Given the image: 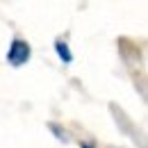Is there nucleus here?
I'll return each instance as SVG.
<instances>
[{
  "mask_svg": "<svg viewBox=\"0 0 148 148\" xmlns=\"http://www.w3.org/2000/svg\"><path fill=\"white\" fill-rule=\"evenodd\" d=\"M30 57H32V48H30L27 41H23V39H14V41L9 43V48H7V64H9V66L21 69L23 64L30 62Z\"/></svg>",
  "mask_w": 148,
  "mask_h": 148,
  "instance_id": "obj_1",
  "label": "nucleus"
},
{
  "mask_svg": "<svg viewBox=\"0 0 148 148\" xmlns=\"http://www.w3.org/2000/svg\"><path fill=\"white\" fill-rule=\"evenodd\" d=\"M55 53H57V57H59L64 64H71V62H73V53H71L69 43L62 41V39H57V41H55Z\"/></svg>",
  "mask_w": 148,
  "mask_h": 148,
  "instance_id": "obj_2",
  "label": "nucleus"
},
{
  "mask_svg": "<svg viewBox=\"0 0 148 148\" xmlns=\"http://www.w3.org/2000/svg\"><path fill=\"white\" fill-rule=\"evenodd\" d=\"M48 128H50V132L57 137V141H62V144H69V141H71V134L62 128V125H57V123H48Z\"/></svg>",
  "mask_w": 148,
  "mask_h": 148,
  "instance_id": "obj_3",
  "label": "nucleus"
},
{
  "mask_svg": "<svg viewBox=\"0 0 148 148\" xmlns=\"http://www.w3.org/2000/svg\"><path fill=\"white\" fill-rule=\"evenodd\" d=\"M80 148H96V146H93V144H87V141H82V144H80Z\"/></svg>",
  "mask_w": 148,
  "mask_h": 148,
  "instance_id": "obj_4",
  "label": "nucleus"
}]
</instances>
